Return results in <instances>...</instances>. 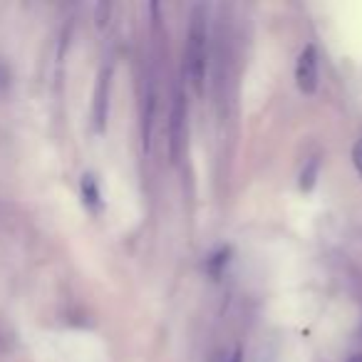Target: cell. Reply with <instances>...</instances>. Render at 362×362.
Returning a JSON list of instances; mask_svg holds the SVG:
<instances>
[{
  "label": "cell",
  "mask_w": 362,
  "mask_h": 362,
  "mask_svg": "<svg viewBox=\"0 0 362 362\" xmlns=\"http://www.w3.org/2000/svg\"><path fill=\"white\" fill-rule=\"evenodd\" d=\"M209 67V16L206 8L197 6L192 11L187 33V47H184V75L189 77L194 95L204 92V80H206Z\"/></svg>",
  "instance_id": "6da1fadb"
},
{
  "label": "cell",
  "mask_w": 362,
  "mask_h": 362,
  "mask_svg": "<svg viewBox=\"0 0 362 362\" xmlns=\"http://www.w3.org/2000/svg\"><path fill=\"white\" fill-rule=\"evenodd\" d=\"M187 95L181 90V85H174L171 92V110L169 122H166V134H169V159L171 164H179L184 149H187Z\"/></svg>",
  "instance_id": "7a4b0ae2"
},
{
  "label": "cell",
  "mask_w": 362,
  "mask_h": 362,
  "mask_svg": "<svg viewBox=\"0 0 362 362\" xmlns=\"http://www.w3.org/2000/svg\"><path fill=\"white\" fill-rule=\"evenodd\" d=\"M317 80H320V72H317V47L313 45H305L303 52L298 55V62H296V82L300 87V92L305 95H313L317 90Z\"/></svg>",
  "instance_id": "3957f363"
},
{
  "label": "cell",
  "mask_w": 362,
  "mask_h": 362,
  "mask_svg": "<svg viewBox=\"0 0 362 362\" xmlns=\"http://www.w3.org/2000/svg\"><path fill=\"white\" fill-rule=\"evenodd\" d=\"M110 87H112V65L107 62L100 70V77H97L95 102H92V124H95V132H105L107 112H110Z\"/></svg>",
  "instance_id": "277c9868"
},
{
  "label": "cell",
  "mask_w": 362,
  "mask_h": 362,
  "mask_svg": "<svg viewBox=\"0 0 362 362\" xmlns=\"http://www.w3.org/2000/svg\"><path fill=\"white\" fill-rule=\"evenodd\" d=\"M82 199H85V206L92 209V211H100L102 206V197H100V187L92 174L82 176Z\"/></svg>",
  "instance_id": "5b68a950"
},
{
  "label": "cell",
  "mask_w": 362,
  "mask_h": 362,
  "mask_svg": "<svg viewBox=\"0 0 362 362\" xmlns=\"http://www.w3.org/2000/svg\"><path fill=\"white\" fill-rule=\"evenodd\" d=\"M317 174H320V159H317V156H310L300 171V189L303 192H310V189L315 187Z\"/></svg>",
  "instance_id": "8992f818"
},
{
  "label": "cell",
  "mask_w": 362,
  "mask_h": 362,
  "mask_svg": "<svg viewBox=\"0 0 362 362\" xmlns=\"http://www.w3.org/2000/svg\"><path fill=\"white\" fill-rule=\"evenodd\" d=\"M228 261V248H221L218 253H214L211 258H209V271L214 273V276H218L221 273V266Z\"/></svg>",
  "instance_id": "52a82bcc"
},
{
  "label": "cell",
  "mask_w": 362,
  "mask_h": 362,
  "mask_svg": "<svg viewBox=\"0 0 362 362\" xmlns=\"http://www.w3.org/2000/svg\"><path fill=\"white\" fill-rule=\"evenodd\" d=\"M8 85H11V70H8L6 62L0 60V92L6 90Z\"/></svg>",
  "instance_id": "ba28073f"
},
{
  "label": "cell",
  "mask_w": 362,
  "mask_h": 362,
  "mask_svg": "<svg viewBox=\"0 0 362 362\" xmlns=\"http://www.w3.org/2000/svg\"><path fill=\"white\" fill-rule=\"evenodd\" d=\"M352 161H355V169L360 171L362 176V139L355 144V149H352Z\"/></svg>",
  "instance_id": "9c48e42d"
},
{
  "label": "cell",
  "mask_w": 362,
  "mask_h": 362,
  "mask_svg": "<svg viewBox=\"0 0 362 362\" xmlns=\"http://www.w3.org/2000/svg\"><path fill=\"white\" fill-rule=\"evenodd\" d=\"M347 362H362V355H352V357H350V360H347Z\"/></svg>",
  "instance_id": "30bf717a"
}]
</instances>
